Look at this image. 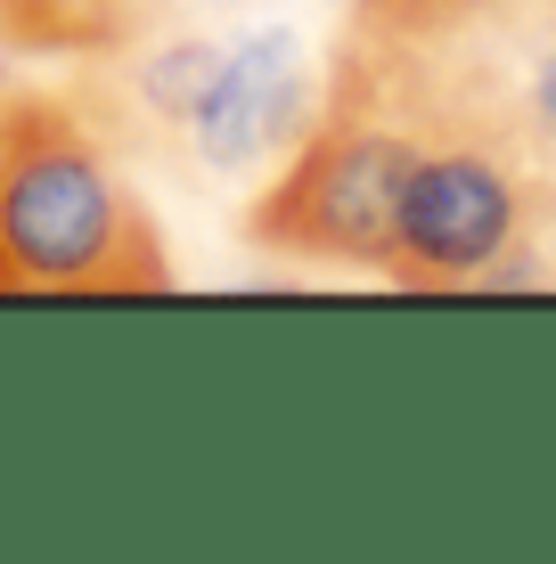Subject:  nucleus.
Instances as JSON below:
<instances>
[{"mask_svg": "<svg viewBox=\"0 0 556 564\" xmlns=\"http://www.w3.org/2000/svg\"><path fill=\"white\" fill-rule=\"evenodd\" d=\"M172 254L131 164L66 90H17L0 115V295H164Z\"/></svg>", "mask_w": 556, "mask_h": 564, "instance_id": "f257e3e1", "label": "nucleus"}, {"mask_svg": "<svg viewBox=\"0 0 556 564\" xmlns=\"http://www.w3.org/2000/svg\"><path fill=\"white\" fill-rule=\"evenodd\" d=\"M328 99L401 115L417 131H467L515 155L556 197V0L450 42H352L328 50Z\"/></svg>", "mask_w": 556, "mask_h": 564, "instance_id": "f03ea898", "label": "nucleus"}, {"mask_svg": "<svg viewBox=\"0 0 556 564\" xmlns=\"http://www.w3.org/2000/svg\"><path fill=\"white\" fill-rule=\"evenodd\" d=\"M417 155V123L352 99H328L303 148L246 197V246L319 270H385L393 254V205Z\"/></svg>", "mask_w": 556, "mask_h": 564, "instance_id": "7ed1b4c3", "label": "nucleus"}, {"mask_svg": "<svg viewBox=\"0 0 556 564\" xmlns=\"http://www.w3.org/2000/svg\"><path fill=\"white\" fill-rule=\"evenodd\" d=\"M319 107H328V57L303 50V33H286V25L229 33L221 74L205 83V99L181 131L172 181H188V188H246L254 181L262 188L303 148Z\"/></svg>", "mask_w": 556, "mask_h": 564, "instance_id": "20e7f679", "label": "nucleus"}, {"mask_svg": "<svg viewBox=\"0 0 556 564\" xmlns=\"http://www.w3.org/2000/svg\"><path fill=\"white\" fill-rule=\"evenodd\" d=\"M205 9V0H0V42L9 57H115L172 17Z\"/></svg>", "mask_w": 556, "mask_h": 564, "instance_id": "39448f33", "label": "nucleus"}, {"mask_svg": "<svg viewBox=\"0 0 556 564\" xmlns=\"http://www.w3.org/2000/svg\"><path fill=\"white\" fill-rule=\"evenodd\" d=\"M524 9L541 0H344V33L352 42H450V33H483Z\"/></svg>", "mask_w": 556, "mask_h": 564, "instance_id": "423d86ee", "label": "nucleus"}, {"mask_svg": "<svg viewBox=\"0 0 556 564\" xmlns=\"http://www.w3.org/2000/svg\"><path fill=\"white\" fill-rule=\"evenodd\" d=\"M9 99H17V66H9V42H0V115H9Z\"/></svg>", "mask_w": 556, "mask_h": 564, "instance_id": "0eeeda50", "label": "nucleus"}]
</instances>
